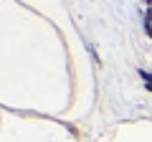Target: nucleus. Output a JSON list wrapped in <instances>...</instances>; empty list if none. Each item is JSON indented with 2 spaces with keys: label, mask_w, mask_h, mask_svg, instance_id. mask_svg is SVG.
Returning a JSON list of instances; mask_svg holds the SVG:
<instances>
[{
  "label": "nucleus",
  "mask_w": 152,
  "mask_h": 142,
  "mask_svg": "<svg viewBox=\"0 0 152 142\" xmlns=\"http://www.w3.org/2000/svg\"><path fill=\"white\" fill-rule=\"evenodd\" d=\"M137 74H140V79L145 81V89L152 94V71H147V69H137Z\"/></svg>",
  "instance_id": "obj_1"
},
{
  "label": "nucleus",
  "mask_w": 152,
  "mask_h": 142,
  "mask_svg": "<svg viewBox=\"0 0 152 142\" xmlns=\"http://www.w3.org/2000/svg\"><path fill=\"white\" fill-rule=\"evenodd\" d=\"M145 20L150 23V31H147V38H152V8H147V13H145Z\"/></svg>",
  "instance_id": "obj_2"
},
{
  "label": "nucleus",
  "mask_w": 152,
  "mask_h": 142,
  "mask_svg": "<svg viewBox=\"0 0 152 142\" xmlns=\"http://www.w3.org/2000/svg\"><path fill=\"white\" fill-rule=\"evenodd\" d=\"M145 3H147V8H152V0H145Z\"/></svg>",
  "instance_id": "obj_3"
}]
</instances>
